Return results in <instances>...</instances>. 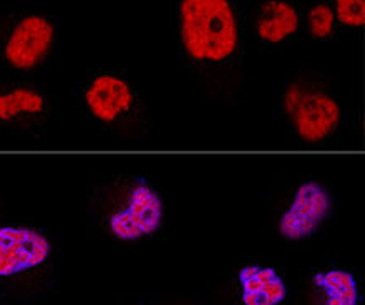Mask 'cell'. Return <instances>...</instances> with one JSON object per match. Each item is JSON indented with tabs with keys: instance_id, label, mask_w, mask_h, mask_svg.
Wrapping results in <instances>:
<instances>
[{
	"instance_id": "cell-8",
	"label": "cell",
	"mask_w": 365,
	"mask_h": 305,
	"mask_svg": "<svg viewBox=\"0 0 365 305\" xmlns=\"http://www.w3.org/2000/svg\"><path fill=\"white\" fill-rule=\"evenodd\" d=\"M50 254L48 239L27 227H0V276L9 277L38 267Z\"/></svg>"
},
{
	"instance_id": "cell-11",
	"label": "cell",
	"mask_w": 365,
	"mask_h": 305,
	"mask_svg": "<svg viewBox=\"0 0 365 305\" xmlns=\"http://www.w3.org/2000/svg\"><path fill=\"white\" fill-rule=\"evenodd\" d=\"M314 281L326 296V305H359V287L354 274L347 271L321 272Z\"/></svg>"
},
{
	"instance_id": "cell-9",
	"label": "cell",
	"mask_w": 365,
	"mask_h": 305,
	"mask_svg": "<svg viewBox=\"0 0 365 305\" xmlns=\"http://www.w3.org/2000/svg\"><path fill=\"white\" fill-rule=\"evenodd\" d=\"M301 20L294 0H261L252 14V30L262 43L281 45L296 37Z\"/></svg>"
},
{
	"instance_id": "cell-7",
	"label": "cell",
	"mask_w": 365,
	"mask_h": 305,
	"mask_svg": "<svg viewBox=\"0 0 365 305\" xmlns=\"http://www.w3.org/2000/svg\"><path fill=\"white\" fill-rule=\"evenodd\" d=\"M332 211L329 191L317 181H304L279 219V234L287 241H304L319 231Z\"/></svg>"
},
{
	"instance_id": "cell-1",
	"label": "cell",
	"mask_w": 365,
	"mask_h": 305,
	"mask_svg": "<svg viewBox=\"0 0 365 305\" xmlns=\"http://www.w3.org/2000/svg\"><path fill=\"white\" fill-rule=\"evenodd\" d=\"M180 47L200 78L220 83L241 72L242 33L236 0H180Z\"/></svg>"
},
{
	"instance_id": "cell-2",
	"label": "cell",
	"mask_w": 365,
	"mask_h": 305,
	"mask_svg": "<svg viewBox=\"0 0 365 305\" xmlns=\"http://www.w3.org/2000/svg\"><path fill=\"white\" fill-rule=\"evenodd\" d=\"M95 206L115 239L140 241L160 231L165 217L161 196L141 177H121L96 192Z\"/></svg>"
},
{
	"instance_id": "cell-12",
	"label": "cell",
	"mask_w": 365,
	"mask_h": 305,
	"mask_svg": "<svg viewBox=\"0 0 365 305\" xmlns=\"http://www.w3.org/2000/svg\"><path fill=\"white\" fill-rule=\"evenodd\" d=\"M309 35L316 40L331 38L336 32L337 17L334 12V5L329 2H317L307 10L306 15Z\"/></svg>"
},
{
	"instance_id": "cell-3",
	"label": "cell",
	"mask_w": 365,
	"mask_h": 305,
	"mask_svg": "<svg viewBox=\"0 0 365 305\" xmlns=\"http://www.w3.org/2000/svg\"><path fill=\"white\" fill-rule=\"evenodd\" d=\"M85 113L115 133H136L145 126L146 110L138 88L128 76L113 70H93L78 88Z\"/></svg>"
},
{
	"instance_id": "cell-6",
	"label": "cell",
	"mask_w": 365,
	"mask_h": 305,
	"mask_svg": "<svg viewBox=\"0 0 365 305\" xmlns=\"http://www.w3.org/2000/svg\"><path fill=\"white\" fill-rule=\"evenodd\" d=\"M52 115V100L43 90L27 83L0 86V128L32 133L43 128Z\"/></svg>"
},
{
	"instance_id": "cell-13",
	"label": "cell",
	"mask_w": 365,
	"mask_h": 305,
	"mask_svg": "<svg viewBox=\"0 0 365 305\" xmlns=\"http://www.w3.org/2000/svg\"><path fill=\"white\" fill-rule=\"evenodd\" d=\"M337 22L347 27H362L365 20V0H334Z\"/></svg>"
},
{
	"instance_id": "cell-4",
	"label": "cell",
	"mask_w": 365,
	"mask_h": 305,
	"mask_svg": "<svg viewBox=\"0 0 365 305\" xmlns=\"http://www.w3.org/2000/svg\"><path fill=\"white\" fill-rule=\"evenodd\" d=\"M57 29L37 10H20L0 19V62L17 72H34L53 52Z\"/></svg>"
},
{
	"instance_id": "cell-10",
	"label": "cell",
	"mask_w": 365,
	"mask_h": 305,
	"mask_svg": "<svg viewBox=\"0 0 365 305\" xmlns=\"http://www.w3.org/2000/svg\"><path fill=\"white\" fill-rule=\"evenodd\" d=\"M245 305H279L286 299L287 289L282 277L272 267L247 266L240 272Z\"/></svg>"
},
{
	"instance_id": "cell-5",
	"label": "cell",
	"mask_w": 365,
	"mask_h": 305,
	"mask_svg": "<svg viewBox=\"0 0 365 305\" xmlns=\"http://www.w3.org/2000/svg\"><path fill=\"white\" fill-rule=\"evenodd\" d=\"M282 110L296 135L306 143H322L341 123L336 96L314 76H297L286 86Z\"/></svg>"
}]
</instances>
